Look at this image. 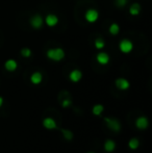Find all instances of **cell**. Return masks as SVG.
Segmentation results:
<instances>
[{"label": "cell", "instance_id": "obj_1", "mask_svg": "<svg viewBox=\"0 0 152 153\" xmlns=\"http://www.w3.org/2000/svg\"><path fill=\"white\" fill-rule=\"evenodd\" d=\"M47 57L51 61L61 62L65 57V51L62 48H50L47 51Z\"/></svg>", "mask_w": 152, "mask_h": 153}, {"label": "cell", "instance_id": "obj_2", "mask_svg": "<svg viewBox=\"0 0 152 153\" xmlns=\"http://www.w3.org/2000/svg\"><path fill=\"white\" fill-rule=\"evenodd\" d=\"M119 49L123 53H130L132 51V49H133V44L128 39H123L119 43Z\"/></svg>", "mask_w": 152, "mask_h": 153}, {"label": "cell", "instance_id": "obj_3", "mask_svg": "<svg viewBox=\"0 0 152 153\" xmlns=\"http://www.w3.org/2000/svg\"><path fill=\"white\" fill-rule=\"evenodd\" d=\"M106 125L110 129H112L115 132H119L121 130V124H120L119 120L114 119V118H104Z\"/></svg>", "mask_w": 152, "mask_h": 153}, {"label": "cell", "instance_id": "obj_4", "mask_svg": "<svg viewBox=\"0 0 152 153\" xmlns=\"http://www.w3.org/2000/svg\"><path fill=\"white\" fill-rule=\"evenodd\" d=\"M85 18L89 23H94L98 20V18H99V13H98L97 10L90 8V10H87V12H85Z\"/></svg>", "mask_w": 152, "mask_h": 153}, {"label": "cell", "instance_id": "obj_5", "mask_svg": "<svg viewBox=\"0 0 152 153\" xmlns=\"http://www.w3.org/2000/svg\"><path fill=\"white\" fill-rule=\"evenodd\" d=\"M43 23H44V20H43L42 16L39 14L35 15L30 18V25L35 29H40L43 26Z\"/></svg>", "mask_w": 152, "mask_h": 153}, {"label": "cell", "instance_id": "obj_6", "mask_svg": "<svg viewBox=\"0 0 152 153\" xmlns=\"http://www.w3.org/2000/svg\"><path fill=\"white\" fill-rule=\"evenodd\" d=\"M115 83H116V87H117L119 90H121V91H126V90H128V89H129V87H130L129 81H128L127 79H125V78L116 79Z\"/></svg>", "mask_w": 152, "mask_h": 153}, {"label": "cell", "instance_id": "obj_7", "mask_svg": "<svg viewBox=\"0 0 152 153\" xmlns=\"http://www.w3.org/2000/svg\"><path fill=\"white\" fill-rule=\"evenodd\" d=\"M45 23L48 25L49 27H54L55 25L59 23V18H57L56 15L54 14H49L45 18Z\"/></svg>", "mask_w": 152, "mask_h": 153}, {"label": "cell", "instance_id": "obj_8", "mask_svg": "<svg viewBox=\"0 0 152 153\" xmlns=\"http://www.w3.org/2000/svg\"><path fill=\"white\" fill-rule=\"evenodd\" d=\"M136 125L139 129H146L149 125V121L146 117H139L136 121Z\"/></svg>", "mask_w": 152, "mask_h": 153}, {"label": "cell", "instance_id": "obj_9", "mask_svg": "<svg viewBox=\"0 0 152 153\" xmlns=\"http://www.w3.org/2000/svg\"><path fill=\"white\" fill-rule=\"evenodd\" d=\"M96 59L100 65H108V62H110V55L105 52H100L97 54Z\"/></svg>", "mask_w": 152, "mask_h": 153}, {"label": "cell", "instance_id": "obj_10", "mask_svg": "<svg viewBox=\"0 0 152 153\" xmlns=\"http://www.w3.org/2000/svg\"><path fill=\"white\" fill-rule=\"evenodd\" d=\"M43 125L47 129H55L57 127L56 122L52 118H46V119H44L43 120Z\"/></svg>", "mask_w": 152, "mask_h": 153}, {"label": "cell", "instance_id": "obj_11", "mask_svg": "<svg viewBox=\"0 0 152 153\" xmlns=\"http://www.w3.org/2000/svg\"><path fill=\"white\" fill-rule=\"evenodd\" d=\"M81 77H82V73L79 70H73V71H71V73L69 74L70 80L73 81V82H78L81 79Z\"/></svg>", "mask_w": 152, "mask_h": 153}, {"label": "cell", "instance_id": "obj_12", "mask_svg": "<svg viewBox=\"0 0 152 153\" xmlns=\"http://www.w3.org/2000/svg\"><path fill=\"white\" fill-rule=\"evenodd\" d=\"M17 67H18V64H17V62L15 61V59H7V61L5 62V64H4V68L6 69L7 71H10V72H13V71H15L17 69Z\"/></svg>", "mask_w": 152, "mask_h": 153}, {"label": "cell", "instance_id": "obj_13", "mask_svg": "<svg viewBox=\"0 0 152 153\" xmlns=\"http://www.w3.org/2000/svg\"><path fill=\"white\" fill-rule=\"evenodd\" d=\"M42 80H43V76L40 72H35L31 74L30 81L33 83V85H39V83L42 82Z\"/></svg>", "mask_w": 152, "mask_h": 153}, {"label": "cell", "instance_id": "obj_14", "mask_svg": "<svg viewBox=\"0 0 152 153\" xmlns=\"http://www.w3.org/2000/svg\"><path fill=\"white\" fill-rule=\"evenodd\" d=\"M104 149H105L106 152H113L116 149V143L112 140H108L104 143Z\"/></svg>", "mask_w": 152, "mask_h": 153}, {"label": "cell", "instance_id": "obj_15", "mask_svg": "<svg viewBox=\"0 0 152 153\" xmlns=\"http://www.w3.org/2000/svg\"><path fill=\"white\" fill-rule=\"evenodd\" d=\"M141 12V6L139 3H132L131 5H130L129 7V13L130 15H132V16H136V15H139Z\"/></svg>", "mask_w": 152, "mask_h": 153}, {"label": "cell", "instance_id": "obj_16", "mask_svg": "<svg viewBox=\"0 0 152 153\" xmlns=\"http://www.w3.org/2000/svg\"><path fill=\"white\" fill-rule=\"evenodd\" d=\"M108 31H110V34H113V36H117L120 31L119 24H117V23H113V24H110V28H108Z\"/></svg>", "mask_w": 152, "mask_h": 153}, {"label": "cell", "instance_id": "obj_17", "mask_svg": "<svg viewBox=\"0 0 152 153\" xmlns=\"http://www.w3.org/2000/svg\"><path fill=\"white\" fill-rule=\"evenodd\" d=\"M103 109H104L103 105H101V104H96V105H94V107H93V109H92V111H93V114L95 116H100L102 114V111H103Z\"/></svg>", "mask_w": 152, "mask_h": 153}, {"label": "cell", "instance_id": "obj_18", "mask_svg": "<svg viewBox=\"0 0 152 153\" xmlns=\"http://www.w3.org/2000/svg\"><path fill=\"white\" fill-rule=\"evenodd\" d=\"M128 146H129L130 149L132 150H136L139 148V146H140V142H139L138 139H136V137H133V139H131L129 141V143H128Z\"/></svg>", "mask_w": 152, "mask_h": 153}, {"label": "cell", "instance_id": "obj_19", "mask_svg": "<svg viewBox=\"0 0 152 153\" xmlns=\"http://www.w3.org/2000/svg\"><path fill=\"white\" fill-rule=\"evenodd\" d=\"M95 47L97 49H102L104 46H105V43H104V40L103 39H101V38H97L95 40Z\"/></svg>", "mask_w": 152, "mask_h": 153}, {"label": "cell", "instance_id": "obj_20", "mask_svg": "<svg viewBox=\"0 0 152 153\" xmlns=\"http://www.w3.org/2000/svg\"><path fill=\"white\" fill-rule=\"evenodd\" d=\"M62 132L64 133L65 139L68 140V141H71L72 137H73V133H72L70 130H67V129H62Z\"/></svg>", "mask_w": 152, "mask_h": 153}, {"label": "cell", "instance_id": "obj_21", "mask_svg": "<svg viewBox=\"0 0 152 153\" xmlns=\"http://www.w3.org/2000/svg\"><path fill=\"white\" fill-rule=\"evenodd\" d=\"M21 55L23 57H29L31 55V50L29 48H23L21 50Z\"/></svg>", "mask_w": 152, "mask_h": 153}, {"label": "cell", "instance_id": "obj_22", "mask_svg": "<svg viewBox=\"0 0 152 153\" xmlns=\"http://www.w3.org/2000/svg\"><path fill=\"white\" fill-rule=\"evenodd\" d=\"M127 4V0H116V5L119 7H124Z\"/></svg>", "mask_w": 152, "mask_h": 153}, {"label": "cell", "instance_id": "obj_23", "mask_svg": "<svg viewBox=\"0 0 152 153\" xmlns=\"http://www.w3.org/2000/svg\"><path fill=\"white\" fill-rule=\"evenodd\" d=\"M70 105H71V101L69 99H66V100L63 101V107H68Z\"/></svg>", "mask_w": 152, "mask_h": 153}, {"label": "cell", "instance_id": "obj_24", "mask_svg": "<svg viewBox=\"0 0 152 153\" xmlns=\"http://www.w3.org/2000/svg\"><path fill=\"white\" fill-rule=\"evenodd\" d=\"M2 104H3V99H2V97H0V107H1Z\"/></svg>", "mask_w": 152, "mask_h": 153}, {"label": "cell", "instance_id": "obj_25", "mask_svg": "<svg viewBox=\"0 0 152 153\" xmlns=\"http://www.w3.org/2000/svg\"><path fill=\"white\" fill-rule=\"evenodd\" d=\"M87 153H95V152H87Z\"/></svg>", "mask_w": 152, "mask_h": 153}]
</instances>
